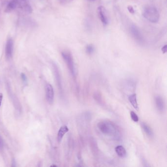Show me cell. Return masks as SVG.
Here are the masks:
<instances>
[{
  "mask_svg": "<svg viewBox=\"0 0 167 167\" xmlns=\"http://www.w3.org/2000/svg\"><path fill=\"white\" fill-rule=\"evenodd\" d=\"M128 10L131 13L133 14L134 13L135 11L134 8L132 6H129L128 7Z\"/></svg>",
  "mask_w": 167,
  "mask_h": 167,
  "instance_id": "obj_19",
  "label": "cell"
},
{
  "mask_svg": "<svg viewBox=\"0 0 167 167\" xmlns=\"http://www.w3.org/2000/svg\"><path fill=\"white\" fill-rule=\"evenodd\" d=\"M94 98L95 99L96 101H99V102H101L102 101L101 95L98 93H96L94 95Z\"/></svg>",
  "mask_w": 167,
  "mask_h": 167,
  "instance_id": "obj_18",
  "label": "cell"
},
{
  "mask_svg": "<svg viewBox=\"0 0 167 167\" xmlns=\"http://www.w3.org/2000/svg\"><path fill=\"white\" fill-rule=\"evenodd\" d=\"M99 131L103 135L115 140H119L122 137L121 132L115 124L109 120H103L98 124Z\"/></svg>",
  "mask_w": 167,
  "mask_h": 167,
  "instance_id": "obj_1",
  "label": "cell"
},
{
  "mask_svg": "<svg viewBox=\"0 0 167 167\" xmlns=\"http://www.w3.org/2000/svg\"><path fill=\"white\" fill-rule=\"evenodd\" d=\"M53 71H54V75L56 78V80L57 82L59 90L61 93H62V82H61V76L60 74L57 65L55 63H53Z\"/></svg>",
  "mask_w": 167,
  "mask_h": 167,
  "instance_id": "obj_8",
  "label": "cell"
},
{
  "mask_svg": "<svg viewBox=\"0 0 167 167\" xmlns=\"http://www.w3.org/2000/svg\"><path fill=\"white\" fill-rule=\"evenodd\" d=\"M61 55L65 62L66 64L68 69L71 73L72 76L74 78H76L77 75V70L76 66L75 65L73 57L71 52L68 50H64L62 52Z\"/></svg>",
  "mask_w": 167,
  "mask_h": 167,
  "instance_id": "obj_3",
  "label": "cell"
},
{
  "mask_svg": "<svg viewBox=\"0 0 167 167\" xmlns=\"http://www.w3.org/2000/svg\"><path fill=\"white\" fill-rule=\"evenodd\" d=\"M4 148V143L1 136H0V151H1Z\"/></svg>",
  "mask_w": 167,
  "mask_h": 167,
  "instance_id": "obj_20",
  "label": "cell"
},
{
  "mask_svg": "<svg viewBox=\"0 0 167 167\" xmlns=\"http://www.w3.org/2000/svg\"><path fill=\"white\" fill-rule=\"evenodd\" d=\"M21 76V78H22L23 81L24 82H27V78L26 77V75H24V73H22Z\"/></svg>",
  "mask_w": 167,
  "mask_h": 167,
  "instance_id": "obj_22",
  "label": "cell"
},
{
  "mask_svg": "<svg viewBox=\"0 0 167 167\" xmlns=\"http://www.w3.org/2000/svg\"><path fill=\"white\" fill-rule=\"evenodd\" d=\"M126 85L127 87H129V88H131V89H132L135 88L136 84H135V82H134V80L131 79H128L127 80Z\"/></svg>",
  "mask_w": 167,
  "mask_h": 167,
  "instance_id": "obj_16",
  "label": "cell"
},
{
  "mask_svg": "<svg viewBox=\"0 0 167 167\" xmlns=\"http://www.w3.org/2000/svg\"><path fill=\"white\" fill-rule=\"evenodd\" d=\"M45 91L47 100L49 103L52 104L54 99V90L53 87L51 84H47L45 86Z\"/></svg>",
  "mask_w": 167,
  "mask_h": 167,
  "instance_id": "obj_7",
  "label": "cell"
},
{
  "mask_svg": "<svg viewBox=\"0 0 167 167\" xmlns=\"http://www.w3.org/2000/svg\"><path fill=\"white\" fill-rule=\"evenodd\" d=\"M69 131V128L66 125H63L60 128L57 134V140L59 143L62 141L63 137H64V135L67 132Z\"/></svg>",
  "mask_w": 167,
  "mask_h": 167,
  "instance_id": "obj_11",
  "label": "cell"
},
{
  "mask_svg": "<svg viewBox=\"0 0 167 167\" xmlns=\"http://www.w3.org/2000/svg\"><path fill=\"white\" fill-rule=\"evenodd\" d=\"M98 15L99 19L101 21L103 26H106L108 23V18L107 11L105 7L100 6L98 8Z\"/></svg>",
  "mask_w": 167,
  "mask_h": 167,
  "instance_id": "obj_4",
  "label": "cell"
},
{
  "mask_svg": "<svg viewBox=\"0 0 167 167\" xmlns=\"http://www.w3.org/2000/svg\"><path fill=\"white\" fill-rule=\"evenodd\" d=\"M131 117L132 121H134L135 122H138L139 121V117L135 113L134 111H131Z\"/></svg>",
  "mask_w": 167,
  "mask_h": 167,
  "instance_id": "obj_17",
  "label": "cell"
},
{
  "mask_svg": "<svg viewBox=\"0 0 167 167\" xmlns=\"http://www.w3.org/2000/svg\"><path fill=\"white\" fill-rule=\"evenodd\" d=\"M143 16L149 22L152 23H157L159 21V11L156 7L148 6L144 8L143 12Z\"/></svg>",
  "mask_w": 167,
  "mask_h": 167,
  "instance_id": "obj_2",
  "label": "cell"
},
{
  "mask_svg": "<svg viewBox=\"0 0 167 167\" xmlns=\"http://www.w3.org/2000/svg\"><path fill=\"white\" fill-rule=\"evenodd\" d=\"M53 166H54V167H56V166H56V165H52V166H51V167H53Z\"/></svg>",
  "mask_w": 167,
  "mask_h": 167,
  "instance_id": "obj_26",
  "label": "cell"
},
{
  "mask_svg": "<svg viewBox=\"0 0 167 167\" xmlns=\"http://www.w3.org/2000/svg\"><path fill=\"white\" fill-rule=\"evenodd\" d=\"M89 1H95V0H88Z\"/></svg>",
  "mask_w": 167,
  "mask_h": 167,
  "instance_id": "obj_25",
  "label": "cell"
},
{
  "mask_svg": "<svg viewBox=\"0 0 167 167\" xmlns=\"http://www.w3.org/2000/svg\"><path fill=\"white\" fill-rule=\"evenodd\" d=\"M162 52L163 53H167V45H165L162 47L161 49Z\"/></svg>",
  "mask_w": 167,
  "mask_h": 167,
  "instance_id": "obj_21",
  "label": "cell"
},
{
  "mask_svg": "<svg viewBox=\"0 0 167 167\" xmlns=\"http://www.w3.org/2000/svg\"><path fill=\"white\" fill-rule=\"evenodd\" d=\"M14 43L12 39H8L7 41L5 49V54L7 59H10L12 57L13 52Z\"/></svg>",
  "mask_w": 167,
  "mask_h": 167,
  "instance_id": "obj_6",
  "label": "cell"
},
{
  "mask_svg": "<svg viewBox=\"0 0 167 167\" xmlns=\"http://www.w3.org/2000/svg\"><path fill=\"white\" fill-rule=\"evenodd\" d=\"M95 50L94 45L92 44H89L87 45L86 47V52L88 54H92L94 53Z\"/></svg>",
  "mask_w": 167,
  "mask_h": 167,
  "instance_id": "obj_15",
  "label": "cell"
},
{
  "mask_svg": "<svg viewBox=\"0 0 167 167\" xmlns=\"http://www.w3.org/2000/svg\"><path fill=\"white\" fill-rule=\"evenodd\" d=\"M155 102L156 108L159 112H163L165 108V104L163 98L160 96H157L155 97Z\"/></svg>",
  "mask_w": 167,
  "mask_h": 167,
  "instance_id": "obj_9",
  "label": "cell"
},
{
  "mask_svg": "<svg viewBox=\"0 0 167 167\" xmlns=\"http://www.w3.org/2000/svg\"><path fill=\"white\" fill-rule=\"evenodd\" d=\"M71 1H72V0H61V1L64 2V3H67V2Z\"/></svg>",
  "mask_w": 167,
  "mask_h": 167,
  "instance_id": "obj_24",
  "label": "cell"
},
{
  "mask_svg": "<svg viewBox=\"0 0 167 167\" xmlns=\"http://www.w3.org/2000/svg\"><path fill=\"white\" fill-rule=\"evenodd\" d=\"M128 100L133 108L136 110H138L139 107L137 99V95L135 93H134L129 95L128 96Z\"/></svg>",
  "mask_w": 167,
  "mask_h": 167,
  "instance_id": "obj_13",
  "label": "cell"
},
{
  "mask_svg": "<svg viewBox=\"0 0 167 167\" xmlns=\"http://www.w3.org/2000/svg\"><path fill=\"white\" fill-rule=\"evenodd\" d=\"M3 94L0 93V107H1V102H2V100H3Z\"/></svg>",
  "mask_w": 167,
  "mask_h": 167,
  "instance_id": "obj_23",
  "label": "cell"
},
{
  "mask_svg": "<svg viewBox=\"0 0 167 167\" xmlns=\"http://www.w3.org/2000/svg\"><path fill=\"white\" fill-rule=\"evenodd\" d=\"M130 33L133 38L136 40V41L141 43L143 40V36L141 33L136 26L132 24L130 27Z\"/></svg>",
  "mask_w": 167,
  "mask_h": 167,
  "instance_id": "obj_5",
  "label": "cell"
},
{
  "mask_svg": "<svg viewBox=\"0 0 167 167\" xmlns=\"http://www.w3.org/2000/svg\"><path fill=\"white\" fill-rule=\"evenodd\" d=\"M116 154L120 157H125L126 155V151L125 148L122 145H118L115 148Z\"/></svg>",
  "mask_w": 167,
  "mask_h": 167,
  "instance_id": "obj_14",
  "label": "cell"
},
{
  "mask_svg": "<svg viewBox=\"0 0 167 167\" xmlns=\"http://www.w3.org/2000/svg\"><path fill=\"white\" fill-rule=\"evenodd\" d=\"M142 128H143V131L149 137L152 138L154 136V131L151 127L145 122H143L141 124Z\"/></svg>",
  "mask_w": 167,
  "mask_h": 167,
  "instance_id": "obj_12",
  "label": "cell"
},
{
  "mask_svg": "<svg viewBox=\"0 0 167 167\" xmlns=\"http://www.w3.org/2000/svg\"><path fill=\"white\" fill-rule=\"evenodd\" d=\"M19 0H10L7 4L5 12L8 13L13 11L19 6Z\"/></svg>",
  "mask_w": 167,
  "mask_h": 167,
  "instance_id": "obj_10",
  "label": "cell"
}]
</instances>
